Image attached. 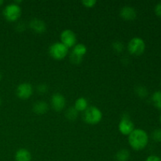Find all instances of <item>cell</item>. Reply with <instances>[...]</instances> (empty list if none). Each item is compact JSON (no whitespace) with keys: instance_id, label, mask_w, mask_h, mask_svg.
<instances>
[{"instance_id":"cell-1","label":"cell","mask_w":161,"mask_h":161,"mask_svg":"<svg viewBox=\"0 0 161 161\" xmlns=\"http://www.w3.org/2000/svg\"><path fill=\"white\" fill-rule=\"evenodd\" d=\"M128 142L135 150H142L146 147L149 142L148 134L142 129H135L128 135Z\"/></svg>"},{"instance_id":"cell-2","label":"cell","mask_w":161,"mask_h":161,"mask_svg":"<svg viewBox=\"0 0 161 161\" xmlns=\"http://www.w3.org/2000/svg\"><path fill=\"white\" fill-rule=\"evenodd\" d=\"M102 113L97 107L90 106L84 111L83 119L89 124H97L102 120Z\"/></svg>"},{"instance_id":"cell-3","label":"cell","mask_w":161,"mask_h":161,"mask_svg":"<svg viewBox=\"0 0 161 161\" xmlns=\"http://www.w3.org/2000/svg\"><path fill=\"white\" fill-rule=\"evenodd\" d=\"M50 56L56 60L64 59L69 53V48L61 42H56L51 44L49 48Z\"/></svg>"},{"instance_id":"cell-4","label":"cell","mask_w":161,"mask_h":161,"mask_svg":"<svg viewBox=\"0 0 161 161\" xmlns=\"http://www.w3.org/2000/svg\"><path fill=\"white\" fill-rule=\"evenodd\" d=\"M3 16L5 18L9 21H15L21 14V9L18 4H16L15 3H9L6 5L3 9Z\"/></svg>"},{"instance_id":"cell-5","label":"cell","mask_w":161,"mask_h":161,"mask_svg":"<svg viewBox=\"0 0 161 161\" xmlns=\"http://www.w3.org/2000/svg\"><path fill=\"white\" fill-rule=\"evenodd\" d=\"M127 49L133 55H141L146 49V42L142 38L134 37L129 41Z\"/></svg>"},{"instance_id":"cell-6","label":"cell","mask_w":161,"mask_h":161,"mask_svg":"<svg viewBox=\"0 0 161 161\" xmlns=\"http://www.w3.org/2000/svg\"><path fill=\"white\" fill-rule=\"evenodd\" d=\"M87 51V48L83 43L75 44L72 49V53L70 55V60L73 64H79L82 61L83 57Z\"/></svg>"},{"instance_id":"cell-7","label":"cell","mask_w":161,"mask_h":161,"mask_svg":"<svg viewBox=\"0 0 161 161\" xmlns=\"http://www.w3.org/2000/svg\"><path fill=\"white\" fill-rule=\"evenodd\" d=\"M60 37H61V42H62L68 48L74 47L76 44V36L72 30H64L61 31Z\"/></svg>"},{"instance_id":"cell-8","label":"cell","mask_w":161,"mask_h":161,"mask_svg":"<svg viewBox=\"0 0 161 161\" xmlns=\"http://www.w3.org/2000/svg\"><path fill=\"white\" fill-rule=\"evenodd\" d=\"M118 127H119V132L124 135H129L135 130V125L133 122L130 120V119L127 115L123 116V118L119 121Z\"/></svg>"},{"instance_id":"cell-9","label":"cell","mask_w":161,"mask_h":161,"mask_svg":"<svg viewBox=\"0 0 161 161\" xmlns=\"http://www.w3.org/2000/svg\"><path fill=\"white\" fill-rule=\"evenodd\" d=\"M33 87L30 83H23L17 87V95L21 99H28L32 95Z\"/></svg>"},{"instance_id":"cell-10","label":"cell","mask_w":161,"mask_h":161,"mask_svg":"<svg viewBox=\"0 0 161 161\" xmlns=\"http://www.w3.org/2000/svg\"><path fill=\"white\" fill-rule=\"evenodd\" d=\"M66 104L65 98L60 93H55L51 97V106L55 111H61L64 108Z\"/></svg>"},{"instance_id":"cell-11","label":"cell","mask_w":161,"mask_h":161,"mask_svg":"<svg viewBox=\"0 0 161 161\" xmlns=\"http://www.w3.org/2000/svg\"><path fill=\"white\" fill-rule=\"evenodd\" d=\"M29 26L31 29L37 33H43L47 29L45 22L38 18H33L30 20Z\"/></svg>"},{"instance_id":"cell-12","label":"cell","mask_w":161,"mask_h":161,"mask_svg":"<svg viewBox=\"0 0 161 161\" xmlns=\"http://www.w3.org/2000/svg\"><path fill=\"white\" fill-rule=\"evenodd\" d=\"M120 16L127 20H135L137 17V12L132 6H125L121 9L120 10Z\"/></svg>"},{"instance_id":"cell-13","label":"cell","mask_w":161,"mask_h":161,"mask_svg":"<svg viewBox=\"0 0 161 161\" xmlns=\"http://www.w3.org/2000/svg\"><path fill=\"white\" fill-rule=\"evenodd\" d=\"M16 161H31V154L27 149H19L15 153Z\"/></svg>"},{"instance_id":"cell-14","label":"cell","mask_w":161,"mask_h":161,"mask_svg":"<svg viewBox=\"0 0 161 161\" xmlns=\"http://www.w3.org/2000/svg\"><path fill=\"white\" fill-rule=\"evenodd\" d=\"M48 105L47 102H43V101H39V102H36L33 105V111L36 113V114L42 115L45 114L48 110Z\"/></svg>"},{"instance_id":"cell-15","label":"cell","mask_w":161,"mask_h":161,"mask_svg":"<svg viewBox=\"0 0 161 161\" xmlns=\"http://www.w3.org/2000/svg\"><path fill=\"white\" fill-rule=\"evenodd\" d=\"M74 108L77 111H85L88 108V102L85 97H79L76 99L75 102V106Z\"/></svg>"},{"instance_id":"cell-16","label":"cell","mask_w":161,"mask_h":161,"mask_svg":"<svg viewBox=\"0 0 161 161\" xmlns=\"http://www.w3.org/2000/svg\"><path fill=\"white\" fill-rule=\"evenodd\" d=\"M130 158V152L126 149H122L116 154V161H127Z\"/></svg>"},{"instance_id":"cell-17","label":"cell","mask_w":161,"mask_h":161,"mask_svg":"<svg viewBox=\"0 0 161 161\" xmlns=\"http://www.w3.org/2000/svg\"><path fill=\"white\" fill-rule=\"evenodd\" d=\"M152 101L154 106L161 110V91H156L152 95Z\"/></svg>"},{"instance_id":"cell-18","label":"cell","mask_w":161,"mask_h":161,"mask_svg":"<svg viewBox=\"0 0 161 161\" xmlns=\"http://www.w3.org/2000/svg\"><path fill=\"white\" fill-rule=\"evenodd\" d=\"M65 116L69 120H75L78 116V111L74 107H69L66 111Z\"/></svg>"},{"instance_id":"cell-19","label":"cell","mask_w":161,"mask_h":161,"mask_svg":"<svg viewBox=\"0 0 161 161\" xmlns=\"http://www.w3.org/2000/svg\"><path fill=\"white\" fill-rule=\"evenodd\" d=\"M152 138L153 139L155 142H161V129H156L153 131L152 133Z\"/></svg>"},{"instance_id":"cell-20","label":"cell","mask_w":161,"mask_h":161,"mask_svg":"<svg viewBox=\"0 0 161 161\" xmlns=\"http://www.w3.org/2000/svg\"><path fill=\"white\" fill-rule=\"evenodd\" d=\"M136 92L137 94H138V95L142 97H146V96H147V94H148L147 89H146L145 86H138V87L136 88Z\"/></svg>"},{"instance_id":"cell-21","label":"cell","mask_w":161,"mask_h":161,"mask_svg":"<svg viewBox=\"0 0 161 161\" xmlns=\"http://www.w3.org/2000/svg\"><path fill=\"white\" fill-rule=\"evenodd\" d=\"M113 47L115 50H116L118 52H121L123 50V49H124V44L121 42H119V41H116V42H113Z\"/></svg>"},{"instance_id":"cell-22","label":"cell","mask_w":161,"mask_h":161,"mask_svg":"<svg viewBox=\"0 0 161 161\" xmlns=\"http://www.w3.org/2000/svg\"><path fill=\"white\" fill-rule=\"evenodd\" d=\"M82 3H83L86 7L91 8L94 6V5L97 3V1H96V0H83V1L82 2Z\"/></svg>"},{"instance_id":"cell-23","label":"cell","mask_w":161,"mask_h":161,"mask_svg":"<svg viewBox=\"0 0 161 161\" xmlns=\"http://www.w3.org/2000/svg\"><path fill=\"white\" fill-rule=\"evenodd\" d=\"M37 91H39L40 94H45L47 91H48V86L46 84H39L37 87Z\"/></svg>"},{"instance_id":"cell-24","label":"cell","mask_w":161,"mask_h":161,"mask_svg":"<svg viewBox=\"0 0 161 161\" xmlns=\"http://www.w3.org/2000/svg\"><path fill=\"white\" fill-rule=\"evenodd\" d=\"M146 161H161V158L158 156L156 155H151L146 158Z\"/></svg>"},{"instance_id":"cell-25","label":"cell","mask_w":161,"mask_h":161,"mask_svg":"<svg viewBox=\"0 0 161 161\" xmlns=\"http://www.w3.org/2000/svg\"><path fill=\"white\" fill-rule=\"evenodd\" d=\"M155 13L158 17H161V3H157L155 6Z\"/></svg>"},{"instance_id":"cell-26","label":"cell","mask_w":161,"mask_h":161,"mask_svg":"<svg viewBox=\"0 0 161 161\" xmlns=\"http://www.w3.org/2000/svg\"><path fill=\"white\" fill-rule=\"evenodd\" d=\"M3 4V0H0V6H2Z\"/></svg>"},{"instance_id":"cell-27","label":"cell","mask_w":161,"mask_h":161,"mask_svg":"<svg viewBox=\"0 0 161 161\" xmlns=\"http://www.w3.org/2000/svg\"><path fill=\"white\" fill-rule=\"evenodd\" d=\"M1 79H2V73L0 72V80H1Z\"/></svg>"},{"instance_id":"cell-28","label":"cell","mask_w":161,"mask_h":161,"mask_svg":"<svg viewBox=\"0 0 161 161\" xmlns=\"http://www.w3.org/2000/svg\"><path fill=\"white\" fill-rule=\"evenodd\" d=\"M160 123H161V115H160Z\"/></svg>"},{"instance_id":"cell-29","label":"cell","mask_w":161,"mask_h":161,"mask_svg":"<svg viewBox=\"0 0 161 161\" xmlns=\"http://www.w3.org/2000/svg\"><path fill=\"white\" fill-rule=\"evenodd\" d=\"M0 105H1V98H0Z\"/></svg>"}]
</instances>
